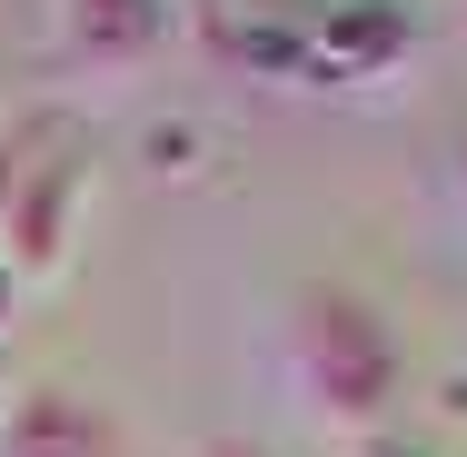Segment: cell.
Returning <instances> with one entry per match:
<instances>
[{"label": "cell", "instance_id": "cell-1", "mask_svg": "<svg viewBox=\"0 0 467 457\" xmlns=\"http://www.w3.org/2000/svg\"><path fill=\"white\" fill-rule=\"evenodd\" d=\"M398 378H408V358H398V328H388L378 298L338 288V278L298 288V308H288V388H298L318 438H338V448L378 438L388 408H398Z\"/></svg>", "mask_w": 467, "mask_h": 457}, {"label": "cell", "instance_id": "cell-2", "mask_svg": "<svg viewBox=\"0 0 467 457\" xmlns=\"http://www.w3.org/2000/svg\"><path fill=\"white\" fill-rule=\"evenodd\" d=\"M180 30V0H50V50L60 70H140Z\"/></svg>", "mask_w": 467, "mask_h": 457}, {"label": "cell", "instance_id": "cell-3", "mask_svg": "<svg viewBox=\"0 0 467 457\" xmlns=\"http://www.w3.org/2000/svg\"><path fill=\"white\" fill-rule=\"evenodd\" d=\"M0 457H130V428L90 388H30L0 408Z\"/></svg>", "mask_w": 467, "mask_h": 457}, {"label": "cell", "instance_id": "cell-4", "mask_svg": "<svg viewBox=\"0 0 467 457\" xmlns=\"http://www.w3.org/2000/svg\"><path fill=\"white\" fill-rule=\"evenodd\" d=\"M80 189H90V170H80L70 150L40 160V170H20V199H10V219H0V269L10 278H50L60 269L70 219H80Z\"/></svg>", "mask_w": 467, "mask_h": 457}, {"label": "cell", "instance_id": "cell-5", "mask_svg": "<svg viewBox=\"0 0 467 457\" xmlns=\"http://www.w3.org/2000/svg\"><path fill=\"white\" fill-rule=\"evenodd\" d=\"M408 60V0H328L308 20V70L358 90V80H388Z\"/></svg>", "mask_w": 467, "mask_h": 457}, {"label": "cell", "instance_id": "cell-6", "mask_svg": "<svg viewBox=\"0 0 467 457\" xmlns=\"http://www.w3.org/2000/svg\"><path fill=\"white\" fill-rule=\"evenodd\" d=\"M199 457H269V448H259V438H209Z\"/></svg>", "mask_w": 467, "mask_h": 457}, {"label": "cell", "instance_id": "cell-7", "mask_svg": "<svg viewBox=\"0 0 467 457\" xmlns=\"http://www.w3.org/2000/svg\"><path fill=\"white\" fill-rule=\"evenodd\" d=\"M10 308H20V278L0 269V338H10Z\"/></svg>", "mask_w": 467, "mask_h": 457}, {"label": "cell", "instance_id": "cell-8", "mask_svg": "<svg viewBox=\"0 0 467 457\" xmlns=\"http://www.w3.org/2000/svg\"><path fill=\"white\" fill-rule=\"evenodd\" d=\"M180 10H199V20H209V30H219V0H180Z\"/></svg>", "mask_w": 467, "mask_h": 457}, {"label": "cell", "instance_id": "cell-9", "mask_svg": "<svg viewBox=\"0 0 467 457\" xmlns=\"http://www.w3.org/2000/svg\"><path fill=\"white\" fill-rule=\"evenodd\" d=\"M458 189H467V160H458Z\"/></svg>", "mask_w": 467, "mask_h": 457}]
</instances>
